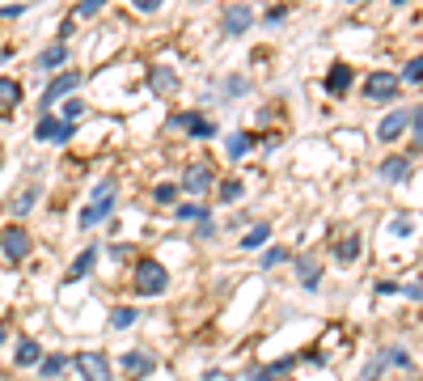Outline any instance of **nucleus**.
<instances>
[{
    "instance_id": "nucleus-1",
    "label": "nucleus",
    "mask_w": 423,
    "mask_h": 381,
    "mask_svg": "<svg viewBox=\"0 0 423 381\" xmlns=\"http://www.w3.org/2000/svg\"><path fill=\"white\" fill-rule=\"evenodd\" d=\"M131 284H136L140 297H161V293L169 288V271H165V263H157V259H140L136 271H131Z\"/></svg>"
},
{
    "instance_id": "nucleus-2",
    "label": "nucleus",
    "mask_w": 423,
    "mask_h": 381,
    "mask_svg": "<svg viewBox=\"0 0 423 381\" xmlns=\"http://www.w3.org/2000/svg\"><path fill=\"white\" fill-rule=\"evenodd\" d=\"M30 250H34V238H30L21 225H8V229H0V254H4L8 263H21Z\"/></svg>"
},
{
    "instance_id": "nucleus-3",
    "label": "nucleus",
    "mask_w": 423,
    "mask_h": 381,
    "mask_svg": "<svg viewBox=\"0 0 423 381\" xmlns=\"http://www.w3.org/2000/svg\"><path fill=\"white\" fill-rule=\"evenodd\" d=\"M72 369L85 381H114L110 377V361H106L102 352H76V356H72Z\"/></svg>"
},
{
    "instance_id": "nucleus-4",
    "label": "nucleus",
    "mask_w": 423,
    "mask_h": 381,
    "mask_svg": "<svg viewBox=\"0 0 423 381\" xmlns=\"http://www.w3.org/2000/svg\"><path fill=\"white\" fill-rule=\"evenodd\" d=\"M398 85H403L398 72H373V76L364 81V93H369V102H394V98H398Z\"/></svg>"
},
{
    "instance_id": "nucleus-5",
    "label": "nucleus",
    "mask_w": 423,
    "mask_h": 381,
    "mask_svg": "<svg viewBox=\"0 0 423 381\" xmlns=\"http://www.w3.org/2000/svg\"><path fill=\"white\" fill-rule=\"evenodd\" d=\"M81 81H85L81 72H59V76H55V81H51V85L42 89V106H38V110L47 115V110H51V106H55L59 98H72V89H76Z\"/></svg>"
},
{
    "instance_id": "nucleus-6",
    "label": "nucleus",
    "mask_w": 423,
    "mask_h": 381,
    "mask_svg": "<svg viewBox=\"0 0 423 381\" xmlns=\"http://www.w3.org/2000/svg\"><path fill=\"white\" fill-rule=\"evenodd\" d=\"M72 136H76V123L51 119V115H42V119H38V127H34V140H51V144H68Z\"/></svg>"
},
{
    "instance_id": "nucleus-7",
    "label": "nucleus",
    "mask_w": 423,
    "mask_h": 381,
    "mask_svg": "<svg viewBox=\"0 0 423 381\" xmlns=\"http://www.w3.org/2000/svg\"><path fill=\"white\" fill-rule=\"evenodd\" d=\"M250 21H254V8H250V4H225L220 25H225V34H229V38L246 34V30H250Z\"/></svg>"
},
{
    "instance_id": "nucleus-8",
    "label": "nucleus",
    "mask_w": 423,
    "mask_h": 381,
    "mask_svg": "<svg viewBox=\"0 0 423 381\" xmlns=\"http://www.w3.org/2000/svg\"><path fill=\"white\" fill-rule=\"evenodd\" d=\"M153 369H157V356L153 352H144V348H136V352H123V373L127 377H153Z\"/></svg>"
},
{
    "instance_id": "nucleus-9",
    "label": "nucleus",
    "mask_w": 423,
    "mask_h": 381,
    "mask_svg": "<svg viewBox=\"0 0 423 381\" xmlns=\"http://www.w3.org/2000/svg\"><path fill=\"white\" fill-rule=\"evenodd\" d=\"M182 191H186V195H195V199H199V195H208V191H212V165H191V170H186V178H182Z\"/></svg>"
},
{
    "instance_id": "nucleus-10",
    "label": "nucleus",
    "mask_w": 423,
    "mask_h": 381,
    "mask_svg": "<svg viewBox=\"0 0 423 381\" xmlns=\"http://www.w3.org/2000/svg\"><path fill=\"white\" fill-rule=\"evenodd\" d=\"M407 123H411V110L403 106V110H394V115H386L381 119V127H377V140H398L403 131H407Z\"/></svg>"
},
{
    "instance_id": "nucleus-11",
    "label": "nucleus",
    "mask_w": 423,
    "mask_h": 381,
    "mask_svg": "<svg viewBox=\"0 0 423 381\" xmlns=\"http://www.w3.org/2000/svg\"><path fill=\"white\" fill-rule=\"evenodd\" d=\"M93 263H97V246H85L72 263H68V284H76V280H85L89 271H93Z\"/></svg>"
},
{
    "instance_id": "nucleus-12",
    "label": "nucleus",
    "mask_w": 423,
    "mask_h": 381,
    "mask_svg": "<svg viewBox=\"0 0 423 381\" xmlns=\"http://www.w3.org/2000/svg\"><path fill=\"white\" fill-rule=\"evenodd\" d=\"M377 174H381L386 182H403V178H411V157H386V161L377 165Z\"/></svg>"
},
{
    "instance_id": "nucleus-13",
    "label": "nucleus",
    "mask_w": 423,
    "mask_h": 381,
    "mask_svg": "<svg viewBox=\"0 0 423 381\" xmlns=\"http://www.w3.org/2000/svg\"><path fill=\"white\" fill-rule=\"evenodd\" d=\"M13 361H17V369H30V365H38V361H42V348H38L30 335H21V339H17V348H13Z\"/></svg>"
},
{
    "instance_id": "nucleus-14",
    "label": "nucleus",
    "mask_w": 423,
    "mask_h": 381,
    "mask_svg": "<svg viewBox=\"0 0 423 381\" xmlns=\"http://www.w3.org/2000/svg\"><path fill=\"white\" fill-rule=\"evenodd\" d=\"M64 59H68V42H51L47 51H38L34 68H38V72H51V68H59Z\"/></svg>"
},
{
    "instance_id": "nucleus-15",
    "label": "nucleus",
    "mask_w": 423,
    "mask_h": 381,
    "mask_svg": "<svg viewBox=\"0 0 423 381\" xmlns=\"http://www.w3.org/2000/svg\"><path fill=\"white\" fill-rule=\"evenodd\" d=\"M326 89H330L335 98H343V93L352 89V68H347V64H335L330 76H326Z\"/></svg>"
},
{
    "instance_id": "nucleus-16",
    "label": "nucleus",
    "mask_w": 423,
    "mask_h": 381,
    "mask_svg": "<svg viewBox=\"0 0 423 381\" xmlns=\"http://www.w3.org/2000/svg\"><path fill=\"white\" fill-rule=\"evenodd\" d=\"M34 204H38V182H30V187H21V191H17L13 212H17V216H30V212H34Z\"/></svg>"
},
{
    "instance_id": "nucleus-17",
    "label": "nucleus",
    "mask_w": 423,
    "mask_h": 381,
    "mask_svg": "<svg viewBox=\"0 0 423 381\" xmlns=\"http://www.w3.org/2000/svg\"><path fill=\"white\" fill-rule=\"evenodd\" d=\"M288 369H292V356H284V361H275V365H263V369H254V373H250V381H280Z\"/></svg>"
},
{
    "instance_id": "nucleus-18",
    "label": "nucleus",
    "mask_w": 423,
    "mask_h": 381,
    "mask_svg": "<svg viewBox=\"0 0 423 381\" xmlns=\"http://www.w3.org/2000/svg\"><path fill=\"white\" fill-rule=\"evenodd\" d=\"M250 148H254V136H250V131H233V136H229V144H225V153H229L233 161H237V157H246Z\"/></svg>"
},
{
    "instance_id": "nucleus-19",
    "label": "nucleus",
    "mask_w": 423,
    "mask_h": 381,
    "mask_svg": "<svg viewBox=\"0 0 423 381\" xmlns=\"http://www.w3.org/2000/svg\"><path fill=\"white\" fill-rule=\"evenodd\" d=\"M17 102H21V85L8 81V76H0V110H13Z\"/></svg>"
},
{
    "instance_id": "nucleus-20",
    "label": "nucleus",
    "mask_w": 423,
    "mask_h": 381,
    "mask_svg": "<svg viewBox=\"0 0 423 381\" xmlns=\"http://www.w3.org/2000/svg\"><path fill=\"white\" fill-rule=\"evenodd\" d=\"M153 89L165 98V93H174V89H178V76H174L169 68H153Z\"/></svg>"
},
{
    "instance_id": "nucleus-21",
    "label": "nucleus",
    "mask_w": 423,
    "mask_h": 381,
    "mask_svg": "<svg viewBox=\"0 0 423 381\" xmlns=\"http://www.w3.org/2000/svg\"><path fill=\"white\" fill-rule=\"evenodd\" d=\"M106 216H110V204H89L76 221H81V229H93V225H97V221H106Z\"/></svg>"
},
{
    "instance_id": "nucleus-22",
    "label": "nucleus",
    "mask_w": 423,
    "mask_h": 381,
    "mask_svg": "<svg viewBox=\"0 0 423 381\" xmlns=\"http://www.w3.org/2000/svg\"><path fill=\"white\" fill-rule=\"evenodd\" d=\"M267 238H271V225H267V221H258V225H254V229H250V233L242 238V250H258V246H263Z\"/></svg>"
},
{
    "instance_id": "nucleus-23",
    "label": "nucleus",
    "mask_w": 423,
    "mask_h": 381,
    "mask_svg": "<svg viewBox=\"0 0 423 381\" xmlns=\"http://www.w3.org/2000/svg\"><path fill=\"white\" fill-rule=\"evenodd\" d=\"M360 250H364V246H360V238H343V242L335 246V259H339V263H356V259H360Z\"/></svg>"
},
{
    "instance_id": "nucleus-24",
    "label": "nucleus",
    "mask_w": 423,
    "mask_h": 381,
    "mask_svg": "<svg viewBox=\"0 0 423 381\" xmlns=\"http://www.w3.org/2000/svg\"><path fill=\"white\" fill-rule=\"evenodd\" d=\"M297 276H301V284H305V288H318V280H322V267H318L314 259H301Z\"/></svg>"
},
{
    "instance_id": "nucleus-25",
    "label": "nucleus",
    "mask_w": 423,
    "mask_h": 381,
    "mask_svg": "<svg viewBox=\"0 0 423 381\" xmlns=\"http://www.w3.org/2000/svg\"><path fill=\"white\" fill-rule=\"evenodd\" d=\"M136 318H140V310H131V305H119V310L110 314V327H114V331H127Z\"/></svg>"
},
{
    "instance_id": "nucleus-26",
    "label": "nucleus",
    "mask_w": 423,
    "mask_h": 381,
    "mask_svg": "<svg viewBox=\"0 0 423 381\" xmlns=\"http://www.w3.org/2000/svg\"><path fill=\"white\" fill-rule=\"evenodd\" d=\"M64 365H68V356H42L38 361V377H59Z\"/></svg>"
},
{
    "instance_id": "nucleus-27",
    "label": "nucleus",
    "mask_w": 423,
    "mask_h": 381,
    "mask_svg": "<svg viewBox=\"0 0 423 381\" xmlns=\"http://www.w3.org/2000/svg\"><path fill=\"white\" fill-rule=\"evenodd\" d=\"M114 191H119V182H114V178L97 182V187H93V204H110V208H114Z\"/></svg>"
},
{
    "instance_id": "nucleus-28",
    "label": "nucleus",
    "mask_w": 423,
    "mask_h": 381,
    "mask_svg": "<svg viewBox=\"0 0 423 381\" xmlns=\"http://www.w3.org/2000/svg\"><path fill=\"white\" fill-rule=\"evenodd\" d=\"M178 221H208V208H203L199 199H191V204L178 208Z\"/></svg>"
},
{
    "instance_id": "nucleus-29",
    "label": "nucleus",
    "mask_w": 423,
    "mask_h": 381,
    "mask_svg": "<svg viewBox=\"0 0 423 381\" xmlns=\"http://www.w3.org/2000/svg\"><path fill=\"white\" fill-rule=\"evenodd\" d=\"M233 199H242V182H237V178L220 182V204H233Z\"/></svg>"
},
{
    "instance_id": "nucleus-30",
    "label": "nucleus",
    "mask_w": 423,
    "mask_h": 381,
    "mask_svg": "<svg viewBox=\"0 0 423 381\" xmlns=\"http://www.w3.org/2000/svg\"><path fill=\"white\" fill-rule=\"evenodd\" d=\"M403 76H407L411 85H423V55H415V59H411V64L403 68Z\"/></svg>"
},
{
    "instance_id": "nucleus-31",
    "label": "nucleus",
    "mask_w": 423,
    "mask_h": 381,
    "mask_svg": "<svg viewBox=\"0 0 423 381\" xmlns=\"http://www.w3.org/2000/svg\"><path fill=\"white\" fill-rule=\"evenodd\" d=\"M81 110H85V102H81V98H68V102H64V123H76Z\"/></svg>"
},
{
    "instance_id": "nucleus-32",
    "label": "nucleus",
    "mask_w": 423,
    "mask_h": 381,
    "mask_svg": "<svg viewBox=\"0 0 423 381\" xmlns=\"http://www.w3.org/2000/svg\"><path fill=\"white\" fill-rule=\"evenodd\" d=\"M153 199H157V204H174V199H178V187H174V182H161V187L153 191Z\"/></svg>"
},
{
    "instance_id": "nucleus-33",
    "label": "nucleus",
    "mask_w": 423,
    "mask_h": 381,
    "mask_svg": "<svg viewBox=\"0 0 423 381\" xmlns=\"http://www.w3.org/2000/svg\"><path fill=\"white\" fill-rule=\"evenodd\" d=\"M284 259H288V250H284V246H271V250H267V254H263V267H267V271H271V267H280V263H284Z\"/></svg>"
},
{
    "instance_id": "nucleus-34",
    "label": "nucleus",
    "mask_w": 423,
    "mask_h": 381,
    "mask_svg": "<svg viewBox=\"0 0 423 381\" xmlns=\"http://www.w3.org/2000/svg\"><path fill=\"white\" fill-rule=\"evenodd\" d=\"M246 89H250L246 76H229V81H225V93H229V98H237V93H246Z\"/></svg>"
},
{
    "instance_id": "nucleus-35",
    "label": "nucleus",
    "mask_w": 423,
    "mask_h": 381,
    "mask_svg": "<svg viewBox=\"0 0 423 381\" xmlns=\"http://www.w3.org/2000/svg\"><path fill=\"white\" fill-rule=\"evenodd\" d=\"M411 131H415V144L423 148V106H415V110H411Z\"/></svg>"
},
{
    "instance_id": "nucleus-36",
    "label": "nucleus",
    "mask_w": 423,
    "mask_h": 381,
    "mask_svg": "<svg viewBox=\"0 0 423 381\" xmlns=\"http://www.w3.org/2000/svg\"><path fill=\"white\" fill-rule=\"evenodd\" d=\"M212 238H216V225H212V221H199V225H195V242H212Z\"/></svg>"
},
{
    "instance_id": "nucleus-37",
    "label": "nucleus",
    "mask_w": 423,
    "mask_h": 381,
    "mask_svg": "<svg viewBox=\"0 0 423 381\" xmlns=\"http://www.w3.org/2000/svg\"><path fill=\"white\" fill-rule=\"evenodd\" d=\"M386 361H394V365H403V369H411V356H407L403 348H390V352H386Z\"/></svg>"
},
{
    "instance_id": "nucleus-38",
    "label": "nucleus",
    "mask_w": 423,
    "mask_h": 381,
    "mask_svg": "<svg viewBox=\"0 0 423 381\" xmlns=\"http://www.w3.org/2000/svg\"><path fill=\"white\" fill-rule=\"evenodd\" d=\"M76 13H81V17H97V13H102V0H85Z\"/></svg>"
},
{
    "instance_id": "nucleus-39",
    "label": "nucleus",
    "mask_w": 423,
    "mask_h": 381,
    "mask_svg": "<svg viewBox=\"0 0 423 381\" xmlns=\"http://www.w3.org/2000/svg\"><path fill=\"white\" fill-rule=\"evenodd\" d=\"M212 136H216V123H208V119H203V123L195 127V140H212Z\"/></svg>"
},
{
    "instance_id": "nucleus-40",
    "label": "nucleus",
    "mask_w": 423,
    "mask_h": 381,
    "mask_svg": "<svg viewBox=\"0 0 423 381\" xmlns=\"http://www.w3.org/2000/svg\"><path fill=\"white\" fill-rule=\"evenodd\" d=\"M381 369H386V356H381V361H373V365L364 369V381H377V377H381Z\"/></svg>"
},
{
    "instance_id": "nucleus-41",
    "label": "nucleus",
    "mask_w": 423,
    "mask_h": 381,
    "mask_svg": "<svg viewBox=\"0 0 423 381\" xmlns=\"http://www.w3.org/2000/svg\"><path fill=\"white\" fill-rule=\"evenodd\" d=\"M390 229L403 238V233H411V221H407V216H394V225H390Z\"/></svg>"
},
{
    "instance_id": "nucleus-42",
    "label": "nucleus",
    "mask_w": 423,
    "mask_h": 381,
    "mask_svg": "<svg viewBox=\"0 0 423 381\" xmlns=\"http://www.w3.org/2000/svg\"><path fill=\"white\" fill-rule=\"evenodd\" d=\"M136 8H140V13H157V8H161V0H136Z\"/></svg>"
},
{
    "instance_id": "nucleus-43",
    "label": "nucleus",
    "mask_w": 423,
    "mask_h": 381,
    "mask_svg": "<svg viewBox=\"0 0 423 381\" xmlns=\"http://www.w3.org/2000/svg\"><path fill=\"white\" fill-rule=\"evenodd\" d=\"M25 13V4H8V8H0V17H21Z\"/></svg>"
},
{
    "instance_id": "nucleus-44",
    "label": "nucleus",
    "mask_w": 423,
    "mask_h": 381,
    "mask_svg": "<svg viewBox=\"0 0 423 381\" xmlns=\"http://www.w3.org/2000/svg\"><path fill=\"white\" fill-rule=\"evenodd\" d=\"M4 339H8V335H4V327H0V344H4Z\"/></svg>"
},
{
    "instance_id": "nucleus-45",
    "label": "nucleus",
    "mask_w": 423,
    "mask_h": 381,
    "mask_svg": "<svg viewBox=\"0 0 423 381\" xmlns=\"http://www.w3.org/2000/svg\"><path fill=\"white\" fill-rule=\"evenodd\" d=\"M284 381H292V377H284Z\"/></svg>"
}]
</instances>
